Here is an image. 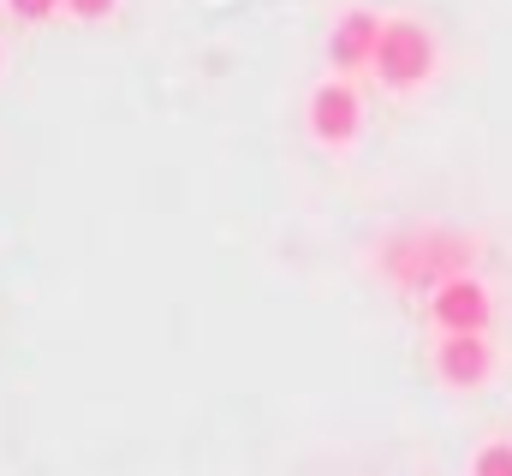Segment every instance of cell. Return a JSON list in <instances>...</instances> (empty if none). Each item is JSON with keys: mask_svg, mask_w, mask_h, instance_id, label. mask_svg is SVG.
I'll return each instance as SVG.
<instances>
[{"mask_svg": "<svg viewBox=\"0 0 512 476\" xmlns=\"http://www.w3.org/2000/svg\"><path fill=\"white\" fill-rule=\"evenodd\" d=\"M435 72V36L417 18H387L382 24V48H376V78L387 90H417Z\"/></svg>", "mask_w": 512, "mask_h": 476, "instance_id": "1", "label": "cell"}, {"mask_svg": "<svg viewBox=\"0 0 512 476\" xmlns=\"http://www.w3.org/2000/svg\"><path fill=\"white\" fill-rule=\"evenodd\" d=\"M429 316H435L441 334H483L489 316H495V298H489V286L477 274L459 268V274H447V280L429 286Z\"/></svg>", "mask_w": 512, "mask_h": 476, "instance_id": "2", "label": "cell"}, {"mask_svg": "<svg viewBox=\"0 0 512 476\" xmlns=\"http://www.w3.org/2000/svg\"><path fill=\"white\" fill-rule=\"evenodd\" d=\"M358 125H364V96H358V84H346V72L328 78V84L310 96V131H316V143L340 149V143L358 137Z\"/></svg>", "mask_w": 512, "mask_h": 476, "instance_id": "3", "label": "cell"}, {"mask_svg": "<svg viewBox=\"0 0 512 476\" xmlns=\"http://www.w3.org/2000/svg\"><path fill=\"white\" fill-rule=\"evenodd\" d=\"M382 24L387 18H376V12H340L334 30H328V66H334V72H364V66H376Z\"/></svg>", "mask_w": 512, "mask_h": 476, "instance_id": "4", "label": "cell"}, {"mask_svg": "<svg viewBox=\"0 0 512 476\" xmlns=\"http://www.w3.org/2000/svg\"><path fill=\"white\" fill-rule=\"evenodd\" d=\"M489 369H495V346H489L483 334H441V346H435V375H441L447 387L471 393V387L489 381Z\"/></svg>", "mask_w": 512, "mask_h": 476, "instance_id": "5", "label": "cell"}, {"mask_svg": "<svg viewBox=\"0 0 512 476\" xmlns=\"http://www.w3.org/2000/svg\"><path fill=\"white\" fill-rule=\"evenodd\" d=\"M471 476H512V447H507V441L483 447V453L471 459Z\"/></svg>", "mask_w": 512, "mask_h": 476, "instance_id": "6", "label": "cell"}, {"mask_svg": "<svg viewBox=\"0 0 512 476\" xmlns=\"http://www.w3.org/2000/svg\"><path fill=\"white\" fill-rule=\"evenodd\" d=\"M60 6H66V0H6V12H12V18H24V24H48Z\"/></svg>", "mask_w": 512, "mask_h": 476, "instance_id": "7", "label": "cell"}, {"mask_svg": "<svg viewBox=\"0 0 512 476\" xmlns=\"http://www.w3.org/2000/svg\"><path fill=\"white\" fill-rule=\"evenodd\" d=\"M114 6H120V0H66V12H72V18H84V24L114 18Z\"/></svg>", "mask_w": 512, "mask_h": 476, "instance_id": "8", "label": "cell"}]
</instances>
